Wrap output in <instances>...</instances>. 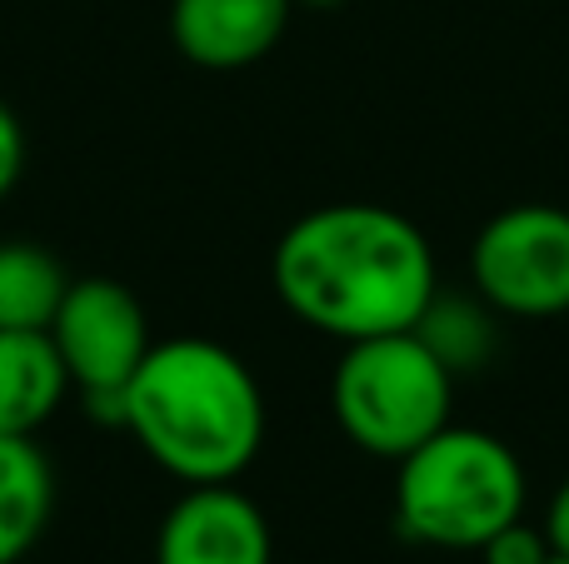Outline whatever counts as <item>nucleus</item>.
<instances>
[{"mask_svg": "<svg viewBox=\"0 0 569 564\" xmlns=\"http://www.w3.org/2000/svg\"><path fill=\"white\" fill-rule=\"evenodd\" d=\"M66 395L70 375L46 330H0V435L36 440Z\"/></svg>", "mask_w": 569, "mask_h": 564, "instance_id": "1a4fd4ad", "label": "nucleus"}, {"mask_svg": "<svg viewBox=\"0 0 569 564\" xmlns=\"http://www.w3.org/2000/svg\"><path fill=\"white\" fill-rule=\"evenodd\" d=\"M345 0H295V10H340Z\"/></svg>", "mask_w": 569, "mask_h": 564, "instance_id": "dca6fc26", "label": "nucleus"}, {"mask_svg": "<svg viewBox=\"0 0 569 564\" xmlns=\"http://www.w3.org/2000/svg\"><path fill=\"white\" fill-rule=\"evenodd\" d=\"M270 520L236 485H190L166 510L156 535V564H270Z\"/></svg>", "mask_w": 569, "mask_h": 564, "instance_id": "0eeeda50", "label": "nucleus"}, {"mask_svg": "<svg viewBox=\"0 0 569 564\" xmlns=\"http://www.w3.org/2000/svg\"><path fill=\"white\" fill-rule=\"evenodd\" d=\"M550 564H569V560H560V555H555V560H550Z\"/></svg>", "mask_w": 569, "mask_h": 564, "instance_id": "f3484780", "label": "nucleus"}, {"mask_svg": "<svg viewBox=\"0 0 569 564\" xmlns=\"http://www.w3.org/2000/svg\"><path fill=\"white\" fill-rule=\"evenodd\" d=\"M330 405L355 450L400 465L450 425L455 375L415 330L350 340L330 380Z\"/></svg>", "mask_w": 569, "mask_h": 564, "instance_id": "20e7f679", "label": "nucleus"}, {"mask_svg": "<svg viewBox=\"0 0 569 564\" xmlns=\"http://www.w3.org/2000/svg\"><path fill=\"white\" fill-rule=\"evenodd\" d=\"M56 515V470L36 440L0 435V564H20Z\"/></svg>", "mask_w": 569, "mask_h": 564, "instance_id": "9d476101", "label": "nucleus"}, {"mask_svg": "<svg viewBox=\"0 0 569 564\" xmlns=\"http://www.w3.org/2000/svg\"><path fill=\"white\" fill-rule=\"evenodd\" d=\"M270 285L300 325L350 345L415 330L440 280L435 250L415 220L370 200H335L280 235Z\"/></svg>", "mask_w": 569, "mask_h": 564, "instance_id": "f257e3e1", "label": "nucleus"}, {"mask_svg": "<svg viewBox=\"0 0 569 564\" xmlns=\"http://www.w3.org/2000/svg\"><path fill=\"white\" fill-rule=\"evenodd\" d=\"M120 425L180 485H236L266 445V395L230 345L176 335L130 375Z\"/></svg>", "mask_w": 569, "mask_h": 564, "instance_id": "f03ea898", "label": "nucleus"}, {"mask_svg": "<svg viewBox=\"0 0 569 564\" xmlns=\"http://www.w3.org/2000/svg\"><path fill=\"white\" fill-rule=\"evenodd\" d=\"M525 465L500 435L445 425L400 460L395 525L435 550H480L495 530L525 515Z\"/></svg>", "mask_w": 569, "mask_h": 564, "instance_id": "7ed1b4c3", "label": "nucleus"}, {"mask_svg": "<svg viewBox=\"0 0 569 564\" xmlns=\"http://www.w3.org/2000/svg\"><path fill=\"white\" fill-rule=\"evenodd\" d=\"M295 0H176L170 36L200 70H246L280 46Z\"/></svg>", "mask_w": 569, "mask_h": 564, "instance_id": "6e6552de", "label": "nucleus"}, {"mask_svg": "<svg viewBox=\"0 0 569 564\" xmlns=\"http://www.w3.org/2000/svg\"><path fill=\"white\" fill-rule=\"evenodd\" d=\"M20 170H26V130H20V115L0 100V200L16 190Z\"/></svg>", "mask_w": 569, "mask_h": 564, "instance_id": "4468645a", "label": "nucleus"}, {"mask_svg": "<svg viewBox=\"0 0 569 564\" xmlns=\"http://www.w3.org/2000/svg\"><path fill=\"white\" fill-rule=\"evenodd\" d=\"M70 275L50 250L30 240H0V330H50Z\"/></svg>", "mask_w": 569, "mask_h": 564, "instance_id": "9b49d317", "label": "nucleus"}, {"mask_svg": "<svg viewBox=\"0 0 569 564\" xmlns=\"http://www.w3.org/2000/svg\"><path fill=\"white\" fill-rule=\"evenodd\" d=\"M545 535H550L555 555H560V560H569V480H565L560 490H555L550 510H545Z\"/></svg>", "mask_w": 569, "mask_h": 564, "instance_id": "2eb2a0df", "label": "nucleus"}, {"mask_svg": "<svg viewBox=\"0 0 569 564\" xmlns=\"http://www.w3.org/2000/svg\"><path fill=\"white\" fill-rule=\"evenodd\" d=\"M470 280L495 315H569V210L535 200L490 215L470 245Z\"/></svg>", "mask_w": 569, "mask_h": 564, "instance_id": "423d86ee", "label": "nucleus"}, {"mask_svg": "<svg viewBox=\"0 0 569 564\" xmlns=\"http://www.w3.org/2000/svg\"><path fill=\"white\" fill-rule=\"evenodd\" d=\"M46 335L56 345L60 365H66L70 390H80L100 420L120 425V395H126L130 375L156 345L146 305L130 295V285H120L110 275L70 280Z\"/></svg>", "mask_w": 569, "mask_h": 564, "instance_id": "39448f33", "label": "nucleus"}, {"mask_svg": "<svg viewBox=\"0 0 569 564\" xmlns=\"http://www.w3.org/2000/svg\"><path fill=\"white\" fill-rule=\"evenodd\" d=\"M415 335L435 350L450 375L490 365L495 345H500V330H495V310L485 300H465V295H440L425 305V315L415 320Z\"/></svg>", "mask_w": 569, "mask_h": 564, "instance_id": "f8f14e48", "label": "nucleus"}, {"mask_svg": "<svg viewBox=\"0 0 569 564\" xmlns=\"http://www.w3.org/2000/svg\"><path fill=\"white\" fill-rule=\"evenodd\" d=\"M475 555H480L485 564H550L555 545H550V535H545V525L535 530V525H525V515H520L515 525L495 530Z\"/></svg>", "mask_w": 569, "mask_h": 564, "instance_id": "ddd939ff", "label": "nucleus"}]
</instances>
